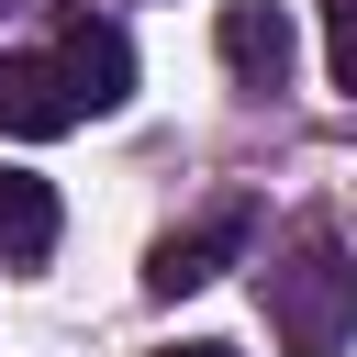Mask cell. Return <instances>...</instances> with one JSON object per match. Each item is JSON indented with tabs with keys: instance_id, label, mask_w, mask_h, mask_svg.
Wrapping results in <instances>:
<instances>
[{
	"instance_id": "cell-5",
	"label": "cell",
	"mask_w": 357,
	"mask_h": 357,
	"mask_svg": "<svg viewBox=\"0 0 357 357\" xmlns=\"http://www.w3.org/2000/svg\"><path fill=\"white\" fill-rule=\"evenodd\" d=\"M234 245H245V212H212V223H190V234H156V257H145V290H156V301H178V290H212V279L234 268Z\"/></svg>"
},
{
	"instance_id": "cell-4",
	"label": "cell",
	"mask_w": 357,
	"mask_h": 357,
	"mask_svg": "<svg viewBox=\"0 0 357 357\" xmlns=\"http://www.w3.org/2000/svg\"><path fill=\"white\" fill-rule=\"evenodd\" d=\"M56 67H67V89H78V112H123L134 100V45H123V22H67V45H56Z\"/></svg>"
},
{
	"instance_id": "cell-1",
	"label": "cell",
	"mask_w": 357,
	"mask_h": 357,
	"mask_svg": "<svg viewBox=\"0 0 357 357\" xmlns=\"http://www.w3.org/2000/svg\"><path fill=\"white\" fill-rule=\"evenodd\" d=\"M268 335H279L290 357H335V346L357 335V268H346V245H335L324 223H301L290 257L268 268Z\"/></svg>"
},
{
	"instance_id": "cell-2",
	"label": "cell",
	"mask_w": 357,
	"mask_h": 357,
	"mask_svg": "<svg viewBox=\"0 0 357 357\" xmlns=\"http://www.w3.org/2000/svg\"><path fill=\"white\" fill-rule=\"evenodd\" d=\"M78 123H89V112H78V89H67L56 56H0V134L56 145V134H78Z\"/></svg>"
},
{
	"instance_id": "cell-9",
	"label": "cell",
	"mask_w": 357,
	"mask_h": 357,
	"mask_svg": "<svg viewBox=\"0 0 357 357\" xmlns=\"http://www.w3.org/2000/svg\"><path fill=\"white\" fill-rule=\"evenodd\" d=\"M0 11H11V0H0Z\"/></svg>"
},
{
	"instance_id": "cell-3",
	"label": "cell",
	"mask_w": 357,
	"mask_h": 357,
	"mask_svg": "<svg viewBox=\"0 0 357 357\" xmlns=\"http://www.w3.org/2000/svg\"><path fill=\"white\" fill-rule=\"evenodd\" d=\"M212 45H223V67H234L245 89H279V78L301 67V33H290V11H279V0H223Z\"/></svg>"
},
{
	"instance_id": "cell-7",
	"label": "cell",
	"mask_w": 357,
	"mask_h": 357,
	"mask_svg": "<svg viewBox=\"0 0 357 357\" xmlns=\"http://www.w3.org/2000/svg\"><path fill=\"white\" fill-rule=\"evenodd\" d=\"M324 56H335V78L357 89V0H324Z\"/></svg>"
},
{
	"instance_id": "cell-8",
	"label": "cell",
	"mask_w": 357,
	"mask_h": 357,
	"mask_svg": "<svg viewBox=\"0 0 357 357\" xmlns=\"http://www.w3.org/2000/svg\"><path fill=\"white\" fill-rule=\"evenodd\" d=\"M167 357H234V346H223V335H190V346H167Z\"/></svg>"
},
{
	"instance_id": "cell-6",
	"label": "cell",
	"mask_w": 357,
	"mask_h": 357,
	"mask_svg": "<svg viewBox=\"0 0 357 357\" xmlns=\"http://www.w3.org/2000/svg\"><path fill=\"white\" fill-rule=\"evenodd\" d=\"M0 257L11 268H45L56 257V190L33 167H0Z\"/></svg>"
}]
</instances>
